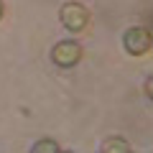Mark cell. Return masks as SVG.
I'll use <instances>...</instances> for the list:
<instances>
[{
  "mask_svg": "<svg viewBox=\"0 0 153 153\" xmlns=\"http://www.w3.org/2000/svg\"><path fill=\"white\" fill-rule=\"evenodd\" d=\"M84 56V49L82 44H76V41H59V44L51 49V61L61 69H71L82 61Z\"/></svg>",
  "mask_w": 153,
  "mask_h": 153,
  "instance_id": "6da1fadb",
  "label": "cell"
},
{
  "mask_svg": "<svg viewBox=\"0 0 153 153\" xmlns=\"http://www.w3.org/2000/svg\"><path fill=\"white\" fill-rule=\"evenodd\" d=\"M123 46L130 56H143L151 51V31L143 26H133L123 33Z\"/></svg>",
  "mask_w": 153,
  "mask_h": 153,
  "instance_id": "7a4b0ae2",
  "label": "cell"
},
{
  "mask_svg": "<svg viewBox=\"0 0 153 153\" xmlns=\"http://www.w3.org/2000/svg\"><path fill=\"white\" fill-rule=\"evenodd\" d=\"M59 18L64 28H69V31H84L89 23V10L82 3H64L59 10Z\"/></svg>",
  "mask_w": 153,
  "mask_h": 153,
  "instance_id": "3957f363",
  "label": "cell"
},
{
  "mask_svg": "<svg viewBox=\"0 0 153 153\" xmlns=\"http://www.w3.org/2000/svg\"><path fill=\"white\" fill-rule=\"evenodd\" d=\"M59 151H61V146L56 140H49V138L33 143V153H59Z\"/></svg>",
  "mask_w": 153,
  "mask_h": 153,
  "instance_id": "277c9868",
  "label": "cell"
},
{
  "mask_svg": "<svg viewBox=\"0 0 153 153\" xmlns=\"http://www.w3.org/2000/svg\"><path fill=\"white\" fill-rule=\"evenodd\" d=\"M102 148H105V151H123V153L130 151V146H128L125 140H120V138H110V140H105Z\"/></svg>",
  "mask_w": 153,
  "mask_h": 153,
  "instance_id": "5b68a950",
  "label": "cell"
},
{
  "mask_svg": "<svg viewBox=\"0 0 153 153\" xmlns=\"http://www.w3.org/2000/svg\"><path fill=\"white\" fill-rule=\"evenodd\" d=\"M151 89H153V82L148 79V82H146V97H151Z\"/></svg>",
  "mask_w": 153,
  "mask_h": 153,
  "instance_id": "8992f818",
  "label": "cell"
},
{
  "mask_svg": "<svg viewBox=\"0 0 153 153\" xmlns=\"http://www.w3.org/2000/svg\"><path fill=\"white\" fill-rule=\"evenodd\" d=\"M3 13H5V5H3V0H0V18H3Z\"/></svg>",
  "mask_w": 153,
  "mask_h": 153,
  "instance_id": "52a82bcc",
  "label": "cell"
}]
</instances>
